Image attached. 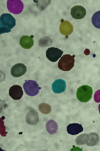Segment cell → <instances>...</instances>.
I'll return each instance as SVG.
<instances>
[{
  "label": "cell",
  "instance_id": "6da1fadb",
  "mask_svg": "<svg viewBox=\"0 0 100 151\" xmlns=\"http://www.w3.org/2000/svg\"><path fill=\"white\" fill-rule=\"evenodd\" d=\"M16 25V20L10 14H3L0 17V33H8Z\"/></svg>",
  "mask_w": 100,
  "mask_h": 151
},
{
  "label": "cell",
  "instance_id": "7a4b0ae2",
  "mask_svg": "<svg viewBox=\"0 0 100 151\" xmlns=\"http://www.w3.org/2000/svg\"><path fill=\"white\" fill-rule=\"evenodd\" d=\"M93 94L92 88L88 85H83L78 88L77 92V99L81 102L90 101Z\"/></svg>",
  "mask_w": 100,
  "mask_h": 151
},
{
  "label": "cell",
  "instance_id": "3957f363",
  "mask_svg": "<svg viewBox=\"0 0 100 151\" xmlns=\"http://www.w3.org/2000/svg\"><path fill=\"white\" fill-rule=\"evenodd\" d=\"M75 55H65L60 58L58 63V68L63 71H69L72 69L75 64Z\"/></svg>",
  "mask_w": 100,
  "mask_h": 151
},
{
  "label": "cell",
  "instance_id": "277c9868",
  "mask_svg": "<svg viewBox=\"0 0 100 151\" xmlns=\"http://www.w3.org/2000/svg\"><path fill=\"white\" fill-rule=\"evenodd\" d=\"M23 88L26 94L30 96H36L40 89L37 83L33 80L26 81L23 85Z\"/></svg>",
  "mask_w": 100,
  "mask_h": 151
},
{
  "label": "cell",
  "instance_id": "5b68a950",
  "mask_svg": "<svg viewBox=\"0 0 100 151\" xmlns=\"http://www.w3.org/2000/svg\"><path fill=\"white\" fill-rule=\"evenodd\" d=\"M7 7L10 12L13 14H18L22 12L24 5L20 0H9L7 1Z\"/></svg>",
  "mask_w": 100,
  "mask_h": 151
},
{
  "label": "cell",
  "instance_id": "8992f818",
  "mask_svg": "<svg viewBox=\"0 0 100 151\" xmlns=\"http://www.w3.org/2000/svg\"><path fill=\"white\" fill-rule=\"evenodd\" d=\"M63 52L56 47H50L46 51V57L52 62H56L59 60L63 55Z\"/></svg>",
  "mask_w": 100,
  "mask_h": 151
},
{
  "label": "cell",
  "instance_id": "52a82bcc",
  "mask_svg": "<svg viewBox=\"0 0 100 151\" xmlns=\"http://www.w3.org/2000/svg\"><path fill=\"white\" fill-rule=\"evenodd\" d=\"M71 14L73 18L75 19H82L86 15V10L84 7L81 6H75L72 7Z\"/></svg>",
  "mask_w": 100,
  "mask_h": 151
},
{
  "label": "cell",
  "instance_id": "ba28073f",
  "mask_svg": "<svg viewBox=\"0 0 100 151\" xmlns=\"http://www.w3.org/2000/svg\"><path fill=\"white\" fill-rule=\"evenodd\" d=\"M60 31L65 36H68L73 32V26L69 21L61 20L60 26Z\"/></svg>",
  "mask_w": 100,
  "mask_h": 151
},
{
  "label": "cell",
  "instance_id": "9c48e42d",
  "mask_svg": "<svg viewBox=\"0 0 100 151\" xmlns=\"http://www.w3.org/2000/svg\"><path fill=\"white\" fill-rule=\"evenodd\" d=\"M27 72V67L23 64H17L11 69V75L14 77H20Z\"/></svg>",
  "mask_w": 100,
  "mask_h": 151
},
{
  "label": "cell",
  "instance_id": "30bf717a",
  "mask_svg": "<svg viewBox=\"0 0 100 151\" xmlns=\"http://www.w3.org/2000/svg\"><path fill=\"white\" fill-rule=\"evenodd\" d=\"M9 95L14 100H18L20 99L23 95L22 88L19 85L12 86L9 90Z\"/></svg>",
  "mask_w": 100,
  "mask_h": 151
},
{
  "label": "cell",
  "instance_id": "8fae6325",
  "mask_svg": "<svg viewBox=\"0 0 100 151\" xmlns=\"http://www.w3.org/2000/svg\"><path fill=\"white\" fill-rule=\"evenodd\" d=\"M66 88V83L62 79L56 80L52 84V90L55 93H63Z\"/></svg>",
  "mask_w": 100,
  "mask_h": 151
},
{
  "label": "cell",
  "instance_id": "7c38bea8",
  "mask_svg": "<svg viewBox=\"0 0 100 151\" xmlns=\"http://www.w3.org/2000/svg\"><path fill=\"white\" fill-rule=\"evenodd\" d=\"M26 120L29 125H36L39 121L38 114L35 110H30L26 114Z\"/></svg>",
  "mask_w": 100,
  "mask_h": 151
},
{
  "label": "cell",
  "instance_id": "4fadbf2b",
  "mask_svg": "<svg viewBox=\"0 0 100 151\" xmlns=\"http://www.w3.org/2000/svg\"><path fill=\"white\" fill-rule=\"evenodd\" d=\"M34 36H29L25 35L21 38L20 44L21 47L24 49H30L34 45Z\"/></svg>",
  "mask_w": 100,
  "mask_h": 151
},
{
  "label": "cell",
  "instance_id": "5bb4252c",
  "mask_svg": "<svg viewBox=\"0 0 100 151\" xmlns=\"http://www.w3.org/2000/svg\"><path fill=\"white\" fill-rule=\"evenodd\" d=\"M83 131L81 124H70L67 127V132L71 135H76Z\"/></svg>",
  "mask_w": 100,
  "mask_h": 151
},
{
  "label": "cell",
  "instance_id": "9a60e30c",
  "mask_svg": "<svg viewBox=\"0 0 100 151\" xmlns=\"http://www.w3.org/2000/svg\"><path fill=\"white\" fill-rule=\"evenodd\" d=\"M46 128V130L50 134H54L58 131V124L54 120L51 119L47 122Z\"/></svg>",
  "mask_w": 100,
  "mask_h": 151
},
{
  "label": "cell",
  "instance_id": "2e32d148",
  "mask_svg": "<svg viewBox=\"0 0 100 151\" xmlns=\"http://www.w3.org/2000/svg\"><path fill=\"white\" fill-rule=\"evenodd\" d=\"M90 140V136L88 134H84L78 136L75 140L76 143L78 145H83L87 144L89 142Z\"/></svg>",
  "mask_w": 100,
  "mask_h": 151
},
{
  "label": "cell",
  "instance_id": "e0dca14e",
  "mask_svg": "<svg viewBox=\"0 0 100 151\" xmlns=\"http://www.w3.org/2000/svg\"><path fill=\"white\" fill-rule=\"evenodd\" d=\"M90 136V140L89 142L87 144V145L90 147L97 145L100 140V137L98 134L95 132H92L89 134Z\"/></svg>",
  "mask_w": 100,
  "mask_h": 151
},
{
  "label": "cell",
  "instance_id": "ac0fdd59",
  "mask_svg": "<svg viewBox=\"0 0 100 151\" xmlns=\"http://www.w3.org/2000/svg\"><path fill=\"white\" fill-rule=\"evenodd\" d=\"M92 22L95 27L100 29V11L96 12L92 16Z\"/></svg>",
  "mask_w": 100,
  "mask_h": 151
},
{
  "label": "cell",
  "instance_id": "d6986e66",
  "mask_svg": "<svg viewBox=\"0 0 100 151\" xmlns=\"http://www.w3.org/2000/svg\"><path fill=\"white\" fill-rule=\"evenodd\" d=\"M53 43V41L49 37H45L41 38L39 41V46L41 47H45L50 46Z\"/></svg>",
  "mask_w": 100,
  "mask_h": 151
},
{
  "label": "cell",
  "instance_id": "ffe728a7",
  "mask_svg": "<svg viewBox=\"0 0 100 151\" xmlns=\"http://www.w3.org/2000/svg\"><path fill=\"white\" fill-rule=\"evenodd\" d=\"M39 109L42 113L45 114H48L51 112V106L46 103H41L39 105Z\"/></svg>",
  "mask_w": 100,
  "mask_h": 151
},
{
  "label": "cell",
  "instance_id": "44dd1931",
  "mask_svg": "<svg viewBox=\"0 0 100 151\" xmlns=\"http://www.w3.org/2000/svg\"><path fill=\"white\" fill-rule=\"evenodd\" d=\"M94 100L97 103L100 102V90H99L95 93L94 95Z\"/></svg>",
  "mask_w": 100,
  "mask_h": 151
},
{
  "label": "cell",
  "instance_id": "7402d4cb",
  "mask_svg": "<svg viewBox=\"0 0 100 151\" xmlns=\"http://www.w3.org/2000/svg\"><path fill=\"white\" fill-rule=\"evenodd\" d=\"M99 112H100V104H99Z\"/></svg>",
  "mask_w": 100,
  "mask_h": 151
}]
</instances>
